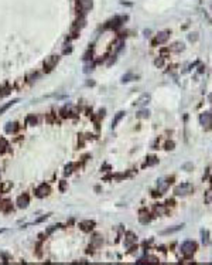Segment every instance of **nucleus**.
Instances as JSON below:
<instances>
[{"label":"nucleus","instance_id":"obj_1","mask_svg":"<svg viewBox=\"0 0 212 265\" xmlns=\"http://www.w3.org/2000/svg\"><path fill=\"white\" fill-rule=\"evenodd\" d=\"M195 250H197V244L194 241H185V242L181 244V252L187 257L192 255L195 252Z\"/></svg>","mask_w":212,"mask_h":265},{"label":"nucleus","instance_id":"obj_2","mask_svg":"<svg viewBox=\"0 0 212 265\" xmlns=\"http://www.w3.org/2000/svg\"><path fill=\"white\" fill-rule=\"evenodd\" d=\"M58 61H59L58 55H51V57L45 58V61H44V73H51Z\"/></svg>","mask_w":212,"mask_h":265},{"label":"nucleus","instance_id":"obj_3","mask_svg":"<svg viewBox=\"0 0 212 265\" xmlns=\"http://www.w3.org/2000/svg\"><path fill=\"white\" fill-rule=\"evenodd\" d=\"M190 193H192V184L191 183H184V184H180L174 189L175 196H188Z\"/></svg>","mask_w":212,"mask_h":265},{"label":"nucleus","instance_id":"obj_4","mask_svg":"<svg viewBox=\"0 0 212 265\" xmlns=\"http://www.w3.org/2000/svg\"><path fill=\"white\" fill-rule=\"evenodd\" d=\"M92 6H93L92 0H78V3H77V9H78V11H81V13L89 11V10L92 9Z\"/></svg>","mask_w":212,"mask_h":265},{"label":"nucleus","instance_id":"obj_5","mask_svg":"<svg viewBox=\"0 0 212 265\" xmlns=\"http://www.w3.org/2000/svg\"><path fill=\"white\" fill-rule=\"evenodd\" d=\"M170 183H171V179H159V182H157L159 194H164V193L168 190Z\"/></svg>","mask_w":212,"mask_h":265},{"label":"nucleus","instance_id":"obj_6","mask_svg":"<svg viewBox=\"0 0 212 265\" xmlns=\"http://www.w3.org/2000/svg\"><path fill=\"white\" fill-rule=\"evenodd\" d=\"M51 193V187L48 186V184H41L40 187H37V190H36V196L38 197V198H42V197H47L48 194Z\"/></svg>","mask_w":212,"mask_h":265},{"label":"nucleus","instance_id":"obj_7","mask_svg":"<svg viewBox=\"0 0 212 265\" xmlns=\"http://www.w3.org/2000/svg\"><path fill=\"white\" fill-rule=\"evenodd\" d=\"M17 207L18 208H27L28 204H30V198H28V194H21L17 197V201H16Z\"/></svg>","mask_w":212,"mask_h":265},{"label":"nucleus","instance_id":"obj_8","mask_svg":"<svg viewBox=\"0 0 212 265\" xmlns=\"http://www.w3.org/2000/svg\"><path fill=\"white\" fill-rule=\"evenodd\" d=\"M199 122H201L202 126L209 128L211 123H212V114L211 112H204V114H201V116H199Z\"/></svg>","mask_w":212,"mask_h":265},{"label":"nucleus","instance_id":"obj_9","mask_svg":"<svg viewBox=\"0 0 212 265\" xmlns=\"http://www.w3.org/2000/svg\"><path fill=\"white\" fill-rule=\"evenodd\" d=\"M95 227V221H90V220H85V221H81L79 223V228L85 231V232H90Z\"/></svg>","mask_w":212,"mask_h":265},{"label":"nucleus","instance_id":"obj_10","mask_svg":"<svg viewBox=\"0 0 212 265\" xmlns=\"http://www.w3.org/2000/svg\"><path fill=\"white\" fill-rule=\"evenodd\" d=\"M17 131H18V123H16V122H9V123H6V126H4V132L9 133V135H13V133H16Z\"/></svg>","mask_w":212,"mask_h":265},{"label":"nucleus","instance_id":"obj_11","mask_svg":"<svg viewBox=\"0 0 212 265\" xmlns=\"http://www.w3.org/2000/svg\"><path fill=\"white\" fill-rule=\"evenodd\" d=\"M150 98H151L150 94H143V95L134 102V105H136V107H144V105H147V104L150 102Z\"/></svg>","mask_w":212,"mask_h":265},{"label":"nucleus","instance_id":"obj_12","mask_svg":"<svg viewBox=\"0 0 212 265\" xmlns=\"http://www.w3.org/2000/svg\"><path fill=\"white\" fill-rule=\"evenodd\" d=\"M0 210L4 213H9V211H13V206L9 200H3V201H0Z\"/></svg>","mask_w":212,"mask_h":265},{"label":"nucleus","instance_id":"obj_13","mask_svg":"<svg viewBox=\"0 0 212 265\" xmlns=\"http://www.w3.org/2000/svg\"><path fill=\"white\" fill-rule=\"evenodd\" d=\"M170 37V33L168 31H161L157 34V38H156V43H166Z\"/></svg>","mask_w":212,"mask_h":265},{"label":"nucleus","instance_id":"obj_14","mask_svg":"<svg viewBox=\"0 0 212 265\" xmlns=\"http://www.w3.org/2000/svg\"><path fill=\"white\" fill-rule=\"evenodd\" d=\"M93 68H95V63L93 61H85V65H84V73L85 74H89V73H92L93 71Z\"/></svg>","mask_w":212,"mask_h":265},{"label":"nucleus","instance_id":"obj_15","mask_svg":"<svg viewBox=\"0 0 212 265\" xmlns=\"http://www.w3.org/2000/svg\"><path fill=\"white\" fill-rule=\"evenodd\" d=\"M10 87L7 85V84H4V85H0V98H6L9 94H10Z\"/></svg>","mask_w":212,"mask_h":265},{"label":"nucleus","instance_id":"obj_16","mask_svg":"<svg viewBox=\"0 0 212 265\" xmlns=\"http://www.w3.org/2000/svg\"><path fill=\"white\" fill-rule=\"evenodd\" d=\"M123 116H125V112H123V111H119L118 114L115 115L113 121H112V126H113V128H116V126H118V123L122 121V118H123Z\"/></svg>","mask_w":212,"mask_h":265},{"label":"nucleus","instance_id":"obj_17","mask_svg":"<svg viewBox=\"0 0 212 265\" xmlns=\"http://www.w3.org/2000/svg\"><path fill=\"white\" fill-rule=\"evenodd\" d=\"M136 241H137V238H136L131 232H129V234L126 235V240H125V245H126V247H130V245L134 244Z\"/></svg>","mask_w":212,"mask_h":265},{"label":"nucleus","instance_id":"obj_18","mask_svg":"<svg viewBox=\"0 0 212 265\" xmlns=\"http://www.w3.org/2000/svg\"><path fill=\"white\" fill-rule=\"evenodd\" d=\"M139 220H140V223H141V224H147V223L150 221V214H149V213H146V211H141V213H140V216H139Z\"/></svg>","mask_w":212,"mask_h":265},{"label":"nucleus","instance_id":"obj_19","mask_svg":"<svg viewBox=\"0 0 212 265\" xmlns=\"http://www.w3.org/2000/svg\"><path fill=\"white\" fill-rule=\"evenodd\" d=\"M103 244V237H100V235H93V238H92V245L93 247H100Z\"/></svg>","mask_w":212,"mask_h":265},{"label":"nucleus","instance_id":"obj_20","mask_svg":"<svg viewBox=\"0 0 212 265\" xmlns=\"http://www.w3.org/2000/svg\"><path fill=\"white\" fill-rule=\"evenodd\" d=\"M16 102H18V99H14V101H11V102H7V104H4V105H3V107L0 108V115H3L4 112H6V111H7V109H9V108H11V107H13V105H14Z\"/></svg>","mask_w":212,"mask_h":265},{"label":"nucleus","instance_id":"obj_21","mask_svg":"<svg viewBox=\"0 0 212 265\" xmlns=\"http://www.w3.org/2000/svg\"><path fill=\"white\" fill-rule=\"evenodd\" d=\"M26 123H27V125L34 126V125H37V123H38V118H37V116H34V115H30V116H27Z\"/></svg>","mask_w":212,"mask_h":265},{"label":"nucleus","instance_id":"obj_22","mask_svg":"<svg viewBox=\"0 0 212 265\" xmlns=\"http://www.w3.org/2000/svg\"><path fill=\"white\" fill-rule=\"evenodd\" d=\"M182 227H184V226H175L174 228H167V230L161 231V234H163V235H166V234H172V232H177V231H180V230H181Z\"/></svg>","mask_w":212,"mask_h":265},{"label":"nucleus","instance_id":"obj_23","mask_svg":"<svg viewBox=\"0 0 212 265\" xmlns=\"http://www.w3.org/2000/svg\"><path fill=\"white\" fill-rule=\"evenodd\" d=\"M69 34H71V36H69L71 38H77L78 37V34H79V27H78L77 24H74L72 29H71V33H69Z\"/></svg>","mask_w":212,"mask_h":265},{"label":"nucleus","instance_id":"obj_24","mask_svg":"<svg viewBox=\"0 0 212 265\" xmlns=\"http://www.w3.org/2000/svg\"><path fill=\"white\" fill-rule=\"evenodd\" d=\"M123 44H125V43H123V40H122V38H119V40H118V41L115 43V45H113V50H115V53L120 51V50L123 48Z\"/></svg>","mask_w":212,"mask_h":265},{"label":"nucleus","instance_id":"obj_25","mask_svg":"<svg viewBox=\"0 0 212 265\" xmlns=\"http://www.w3.org/2000/svg\"><path fill=\"white\" fill-rule=\"evenodd\" d=\"M137 78H139L137 75H133V74H126V75L122 77V82H130V81L137 79Z\"/></svg>","mask_w":212,"mask_h":265},{"label":"nucleus","instance_id":"obj_26","mask_svg":"<svg viewBox=\"0 0 212 265\" xmlns=\"http://www.w3.org/2000/svg\"><path fill=\"white\" fill-rule=\"evenodd\" d=\"M38 77H40V74H38V73H33V74L27 75V82H28V84H33L36 79H38Z\"/></svg>","mask_w":212,"mask_h":265},{"label":"nucleus","instance_id":"obj_27","mask_svg":"<svg viewBox=\"0 0 212 265\" xmlns=\"http://www.w3.org/2000/svg\"><path fill=\"white\" fill-rule=\"evenodd\" d=\"M149 116H150V112H149L147 109H143V111H140V112H137V114H136V118H139V119L149 118Z\"/></svg>","mask_w":212,"mask_h":265},{"label":"nucleus","instance_id":"obj_28","mask_svg":"<svg viewBox=\"0 0 212 265\" xmlns=\"http://www.w3.org/2000/svg\"><path fill=\"white\" fill-rule=\"evenodd\" d=\"M156 163H159V159H157L156 156H151V157H149V159H147L146 166H153V164H156Z\"/></svg>","mask_w":212,"mask_h":265},{"label":"nucleus","instance_id":"obj_29","mask_svg":"<svg viewBox=\"0 0 212 265\" xmlns=\"http://www.w3.org/2000/svg\"><path fill=\"white\" fill-rule=\"evenodd\" d=\"M171 50H172V51H182V50H184V44H182V43H175V44L171 47Z\"/></svg>","mask_w":212,"mask_h":265},{"label":"nucleus","instance_id":"obj_30","mask_svg":"<svg viewBox=\"0 0 212 265\" xmlns=\"http://www.w3.org/2000/svg\"><path fill=\"white\" fill-rule=\"evenodd\" d=\"M6 148H9V145H7V142H6L4 139H0V153H4V152L7 150Z\"/></svg>","mask_w":212,"mask_h":265},{"label":"nucleus","instance_id":"obj_31","mask_svg":"<svg viewBox=\"0 0 212 265\" xmlns=\"http://www.w3.org/2000/svg\"><path fill=\"white\" fill-rule=\"evenodd\" d=\"M74 169H75V164H74V163L67 164V166H65V174H71V173L74 172Z\"/></svg>","mask_w":212,"mask_h":265},{"label":"nucleus","instance_id":"obj_32","mask_svg":"<svg viewBox=\"0 0 212 265\" xmlns=\"http://www.w3.org/2000/svg\"><path fill=\"white\" fill-rule=\"evenodd\" d=\"M92 57H93V51H92V50H88V51L84 54V61H89V60H92Z\"/></svg>","mask_w":212,"mask_h":265},{"label":"nucleus","instance_id":"obj_33","mask_svg":"<svg viewBox=\"0 0 212 265\" xmlns=\"http://www.w3.org/2000/svg\"><path fill=\"white\" fill-rule=\"evenodd\" d=\"M59 116H61V118H68V105L64 107V108H61V111H59Z\"/></svg>","mask_w":212,"mask_h":265},{"label":"nucleus","instance_id":"obj_34","mask_svg":"<svg viewBox=\"0 0 212 265\" xmlns=\"http://www.w3.org/2000/svg\"><path fill=\"white\" fill-rule=\"evenodd\" d=\"M67 187H68V183H67L65 180H61V182H59V190H61V191H65Z\"/></svg>","mask_w":212,"mask_h":265},{"label":"nucleus","instance_id":"obj_35","mask_svg":"<svg viewBox=\"0 0 212 265\" xmlns=\"http://www.w3.org/2000/svg\"><path fill=\"white\" fill-rule=\"evenodd\" d=\"M202 241H204V244H208V232L207 231H202Z\"/></svg>","mask_w":212,"mask_h":265},{"label":"nucleus","instance_id":"obj_36","mask_svg":"<svg viewBox=\"0 0 212 265\" xmlns=\"http://www.w3.org/2000/svg\"><path fill=\"white\" fill-rule=\"evenodd\" d=\"M197 38H198L197 33H191V34L188 36V40H190V41H197Z\"/></svg>","mask_w":212,"mask_h":265},{"label":"nucleus","instance_id":"obj_37","mask_svg":"<svg viewBox=\"0 0 212 265\" xmlns=\"http://www.w3.org/2000/svg\"><path fill=\"white\" fill-rule=\"evenodd\" d=\"M115 61H116V57H115V55L109 57V60H108V63H106V64H108V67H109V65H112V64H113Z\"/></svg>","mask_w":212,"mask_h":265},{"label":"nucleus","instance_id":"obj_38","mask_svg":"<svg viewBox=\"0 0 212 265\" xmlns=\"http://www.w3.org/2000/svg\"><path fill=\"white\" fill-rule=\"evenodd\" d=\"M71 51H72V47H71V45H68V47H65V48H64V51H62V53H64V54H69Z\"/></svg>","mask_w":212,"mask_h":265},{"label":"nucleus","instance_id":"obj_39","mask_svg":"<svg viewBox=\"0 0 212 265\" xmlns=\"http://www.w3.org/2000/svg\"><path fill=\"white\" fill-rule=\"evenodd\" d=\"M163 63H164L163 58H157V60H156V65H157V67H163Z\"/></svg>","mask_w":212,"mask_h":265},{"label":"nucleus","instance_id":"obj_40","mask_svg":"<svg viewBox=\"0 0 212 265\" xmlns=\"http://www.w3.org/2000/svg\"><path fill=\"white\" fill-rule=\"evenodd\" d=\"M48 217H50L48 214H47V216H42V217H40V218H38V220H37L36 223H42V221H45V220H47Z\"/></svg>","mask_w":212,"mask_h":265},{"label":"nucleus","instance_id":"obj_41","mask_svg":"<svg viewBox=\"0 0 212 265\" xmlns=\"http://www.w3.org/2000/svg\"><path fill=\"white\" fill-rule=\"evenodd\" d=\"M207 203H212V191L207 194Z\"/></svg>","mask_w":212,"mask_h":265},{"label":"nucleus","instance_id":"obj_42","mask_svg":"<svg viewBox=\"0 0 212 265\" xmlns=\"http://www.w3.org/2000/svg\"><path fill=\"white\" fill-rule=\"evenodd\" d=\"M10 186H11L10 183H7V184H4V186H3V189H1V191H4V193H6V191L9 190V187H10Z\"/></svg>","mask_w":212,"mask_h":265},{"label":"nucleus","instance_id":"obj_43","mask_svg":"<svg viewBox=\"0 0 212 265\" xmlns=\"http://www.w3.org/2000/svg\"><path fill=\"white\" fill-rule=\"evenodd\" d=\"M166 146H167V149H174V143H172V142H168Z\"/></svg>","mask_w":212,"mask_h":265},{"label":"nucleus","instance_id":"obj_44","mask_svg":"<svg viewBox=\"0 0 212 265\" xmlns=\"http://www.w3.org/2000/svg\"><path fill=\"white\" fill-rule=\"evenodd\" d=\"M86 85H95V82H93V81H88Z\"/></svg>","mask_w":212,"mask_h":265},{"label":"nucleus","instance_id":"obj_45","mask_svg":"<svg viewBox=\"0 0 212 265\" xmlns=\"http://www.w3.org/2000/svg\"><path fill=\"white\" fill-rule=\"evenodd\" d=\"M3 231H4V230H0V234H1V232H3Z\"/></svg>","mask_w":212,"mask_h":265}]
</instances>
